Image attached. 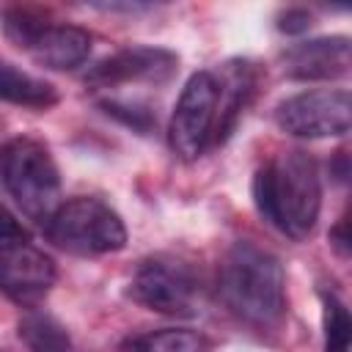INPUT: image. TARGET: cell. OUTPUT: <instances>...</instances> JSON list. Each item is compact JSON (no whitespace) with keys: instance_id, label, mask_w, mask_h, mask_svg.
<instances>
[{"instance_id":"obj_1","label":"cell","mask_w":352,"mask_h":352,"mask_svg":"<svg viewBox=\"0 0 352 352\" xmlns=\"http://www.w3.org/2000/svg\"><path fill=\"white\" fill-rule=\"evenodd\" d=\"M217 294L226 311L242 324L270 333L286 316V275L283 264L250 239L234 242L217 272Z\"/></svg>"},{"instance_id":"obj_2","label":"cell","mask_w":352,"mask_h":352,"mask_svg":"<svg viewBox=\"0 0 352 352\" xmlns=\"http://www.w3.org/2000/svg\"><path fill=\"white\" fill-rule=\"evenodd\" d=\"M253 204L283 236L294 242L308 239L322 209L316 162L300 148L275 154L253 176Z\"/></svg>"},{"instance_id":"obj_3","label":"cell","mask_w":352,"mask_h":352,"mask_svg":"<svg viewBox=\"0 0 352 352\" xmlns=\"http://www.w3.org/2000/svg\"><path fill=\"white\" fill-rule=\"evenodd\" d=\"M0 192L44 228L60 206V173L50 148L36 138H11L0 146Z\"/></svg>"},{"instance_id":"obj_4","label":"cell","mask_w":352,"mask_h":352,"mask_svg":"<svg viewBox=\"0 0 352 352\" xmlns=\"http://www.w3.org/2000/svg\"><path fill=\"white\" fill-rule=\"evenodd\" d=\"M47 239L72 256H104L124 250L126 226L121 214L99 198H69L44 223Z\"/></svg>"},{"instance_id":"obj_5","label":"cell","mask_w":352,"mask_h":352,"mask_svg":"<svg viewBox=\"0 0 352 352\" xmlns=\"http://www.w3.org/2000/svg\"><path fill=\"white\" fill-rule=\"evenodd\" d=\"M126 294L132 302L165 316H195L201 311V278L176 256L143 258L129 278Z\"/></svg>"},{"instance_id":"obj_6","label":"cell","mask_w":352,"mask_h":352,"mask_svg":"<svg viewBox=\"0 0 352 352\" xmlns=\"http://www.w3.org/2000/svg\"><path fill=\"white\" fill-rule=\"evenodd\" d=\"M214 124H217V80L214 72H195L173 107L168 143L173 154L184 162L198 160L214 143Z\"/></svg>"},{"instance_id":"obj_7","label":"cell","mask_w":352,"mask_h":352,"mask_svg":"<svg viewBox=\"0 0 352 352\" xmlns=\"http://www.w3.org/2000/svg\"><path fill=\"white\" fill-rule=\"evenodd\" d=\"M275 124L280 132L302 140L338 138L349 132L352 99L346 88L302 91L283 99L275 107Z\"/></svg>"},{"instance_id":"obj_8","label":"cell","mask_w":352,"mask_h":352,"mask_svg":"<svg viewBox=\"0 0 352 352\" xmlns=\"http://www.w3.org/2000/svg\"><path fill=\"white\" fill-rule=\"evenodd\" d=\"M55 261L28 239L0 245V292L11 302L28 311L36 308L55 286Z\"/></svg>"},{"instance_id":"obj_9","label":"cell","mask_w":352,"mask_h":352,"mask_svg":"<svg viewBox=\"0 0 352 352\" xmlns=\"http://www.w3.org/2000/svg\"><path fill=\"white\" fill-rule=\"evenodd\" d=\"M176 69H179L176 52L165 47L135 44L96 60L85 72L82 82L88 88H118L126 82H165L176 74Z\"/></svg>"},{"instance_id":"obj_10","label":"cell","mask_w":352,"mask_h":352,"mask_svg":"<svg viewBox=\"0 0 352 352\" xmlns=\"http://www.w3.org/2000/svg\"><path fill=\"white\" fill-rule=\"evenodd\" d=\"M349 66L352 44L346 36H319L280 52V69L289 80H338L349 74Z\"/></svg>"},{"instance_id":"obj_11","label":"cell","mask_w":352,"mask_h":352,"mask_svg":"<svg viewBox=\"0 0 352 352\" xmlns=\"http://www.w3.org/2000/svg\"><path fill=\"white\" fill-rule=\"evenodd\" d=\"M217 80V124H214V143H223L239 113L248 107L253 91H256V69L250 60H228L220 66V72H214Z\"/></svg>"},{"instance_id":"obj_12","label":"cell","mask_w":352,"mask_h":352,"mask_svg":"<svg viewBox=\"0 0 352 352\" xmlns=\"http://www.w3.org/2000/svg\"><path fill=\"white\" fill-rule=\"evenodd\" d=\"M28 55L47 69L69 72L88 60L91 55V33L77 25H47L38 38L30 44Z\"/></svg>"},{"instance_id":"obj_13","label":"cell","mask_w":352,"mask_h":352,"mask_svg":"<svg viewBox=\"0 0 352 352\" xmlns=\"http://www.w3.org/2000/svg\"><path fill=\"white\" fill-rule=\"evenodd\" d=\"M0 102L47 110V107L58 104V91L52 82L41 80V77H33L11 63H0Z\"/></svg>"},{"instance_id":"obj_14","label":"cell","mask_w":352,"mask_h":352,"mask_svg":"<svg viewBox=\"0 0 352 352\" xmlns=\"http://www.w3.org/2000/svg\"><path fill=\"white\" fill-rule=\"evenodd\" d=\"M16 336L28 346V352H74L69 330L47 311L30 308L16 322Z\"/></svg>"},{"instance_id":"obj_15","label":"cell","mask_w":352,"mask_h":352,"mask_svg":"<svg viewBox=\"0 0 352 352\" xmlns=\"http://www.w3.org/2000/svg\"><path fill=\"white\" fill-rule=\"evenodd\" d=\"M212 344L206 336L187 327H162L132 336L124 344V352H209Z\"/></svg>"},{"instance_id":"obj_16","label":"cell","mask_w":352,"mask_h":352,"mask_svg":"<svg viewBox=\"0 0 352 352\" xmlns=\"http://www.w3.org/2000/svg\"><path fill=\"white\" fill-rule=\"evenodd\" d=\"M322 327H324V352H349L352 319L346 305L330 292H322Z\"/></svg>"},{"instance_id":"obj_17","label":"cell","mask_w":352,"mask_h":352,"mask_svg":"<svg viewBox=\"0 0 352 352\" xmlns=\"http://www.w3.org/2000/svg\"><path fill=\"white\" fill-rule=\"evenodd\" d=\"M0 22H3L6 36H8L16 47H22L25 52H28L30 44L38 38V33L50 25L41 11L28 8V6H8V8H3V11H0Z\"/></svg>"},{"instance_id":"obj_18","label":"cell","mask_w":352,"mask_h":352,"mask_svg":"<svg viewBox=\"0 0 352 352\" xmlns=\"http://www.w3.org/2000/svg\"><path fill=\"white\" fill-rule=\"evenodd\" d=\"M102 107H104V113L107 116H113V118H118L121 124H126V126H132V129H138V132H148L154 124H157V118L151 116V110L148 107H138V104H126V102H102Z\"/></svg>"},{"instance_id":"obj_19","label":"cell","mask_w":352,"mask_h":352,"mask_svg":"<svg viewBox=\"0 0 352 352\" xmlns=\"http://www.w3.org/2000/svg\"><path fill=\"white\" fill-rule=\"evenodd\" d=\"M28 239V228L16 220V214L0 204V245L3 242H25Z\"/></svg>"},{"instance_id":"obj_20","label":"cell","mask_w":352,"mask_h":352,"mask_svg":"<svg viewBox=\"0 0 352 352\" xmlns=\"http://www.w3.org/2000/svg\"><path fill=\"white\" fill-rule=\"evenodd\" d=\"M311 25L314 22H311V14L305 8H286L278 14V30H283V33L297 36V33H305Z\"/></svg>"},{"instance_id":"obj_21","label":"cell","mask_w":352,"mask_h":352,"mask_svg":"<svg viewBox=\"0 0 352 352\" xmlns=\"http://www.w3.org/2000/svg\"><path fill=\"white\" fill-rule=\"evenodd\" d=\"M330 245L336 248V253L341 258L349 256V231H346V217H341L333 228H330Z\"/></svg>"}]
</instances>
